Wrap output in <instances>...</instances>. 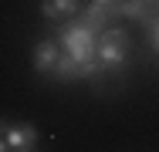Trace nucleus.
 I'll return each mask as SVG.
<instances>
[{
    "mask_svg": "<svg viewBox=\"0 0 159 152\" xmlns=\"http://www.w3.org/2000/svg\"><path fill=\"white\" fill-rule=\"evenodd\" d=\"M129 54H132V41L122 27H108L98 34V61L105 71L119 74L122 68L129 64Z\"/></svg>",
    "mask_w": 159,
    "mask_h": 152,
    "instance_id": "1",
    "label": "nucleus"
},
{
    "mask_svg": "<svg viewBox=\"0 0 159 152\" xmlns=\"http://www.w3.org/2000/svg\"><path fill=\"white\" fill-rule=\"evenodd\" d=\"M58 44H61L64 54H71L81 64H95L98 61V37L95 30L81 27V24H68V27L58 30Z\"/></svg>",
    "mask_w": 159,
    "mask_h": 152,
    "instance_id": "2",
    "label": "nucleus"
},
{
    "mask_svg": "<svg viewBox=\"0 0 159 152\" xmlns=\"http://www.w3.org/2000/svg\"><path fill=\"white\" fill-rule=\"evenodd\" d=\"M122 17V0H115V3H92L88 10H81V17H78V24L88 30H108L115 20Z\"/></svg>",
    "mask_w": 159,
    "mask_h": 152,
    "instance_id": "3",
    "label": "nucleus"
},
{
    "mask_svg": "<svg viewBox=\"0 0 159 152\" xmlns=\"http://www.w3.org/2000/svg\"><path fill=\"white\" fill-rule=\"evenodd\" d=\"M122 17H132L152 27L159 20V0H122Z\"/></svg>",
    "mask_w": 159,
    "mask_h": 152,
    "instance_id": "4",
    "label": "nucleus"
},
{
    "mask_svg": "<svg viewBox=\"0 0 159 152\" xmlns=\"http://www.w3.org/2000/svg\"><path fill=\"white\" fill-rule=\"evenodd\" d=\"M3 142L10 145V149H17V152H24V149H31L34 142H37V128L34 125H7L3 122Z\"/></svg>",
    "mask_w": 159,
    "mask_h": 152,
    "instance_id": "5",
    "label": "nucleus"
},
{
    "mask_svg": "<svg viewBox=\"0 0 159 152\" xmlns=\"http://www.w3.org/2000/svg\"><path fill=\"white\" fill-rule=\"evenodd\" d=\"M61 44L58 41H41L37 47H34V68L41 71V74H48V71H54V64H58V58H61Z\"/></svg>",
    "mask_w": 159,
    "mask_h": 152,
    "instance_id": "6",
    "label": "nucleus"
},
{
    "mask_svg": "<svg viewBox=\"0 0 159 152\" xmlns=\"http://www.w3.org/2000/svg\"><path fill=\"white\" fill-rule=\"evenodd\" d=\"M81 10V3L78 0H44L41 3V14L48 17V20H64V17H75Z\"/></svg>",
    "mask_w": 159,
    "mask_h": 152,
    "instance_id": "7",
    "label": "nucleus"
},
{
    "mask_svg": "<svg viewBox=\"0 0 159 152\" xmlns=\"http://www.w3.org/2000/svg\"><path fill=\"white\" fill-rule=\"evenodd\" d=\"M152 47H156V51H159V20H156V24H152Z\"/></svg>",
    "mask_w": 159,
    "mask_h": 152,
    "instance_id": "8",
    "label": "nucleus"
},
{
    "mask_svg": "<svg viewBox=\"0 0 159 152\" xmlns=\"http://www.w3.org/2000/svg\"><path fill=\"white\" fill-rule=\"evenodd\" d=\"M92 3H115V0H92Z\"/></svg>",
    "mask_w": 159,
    "mask_h": 152,
    "instance_id": "9",
    "label": "nucleus"
},
{
    "mask_svg": "<svg viewBox=\"0 0 159 152\" xmlns=\"http://www.w3.org/2000/svg\"><path fill=\"white\" fill-rule=\"evenodd\" d=\"M24 152H31V149H24Z\"/></svg>",
    "mask_w": 159,
    "mask_h": 152,
    "instance_id": "10",
    "label": "nucleus"
}]
</instances>
